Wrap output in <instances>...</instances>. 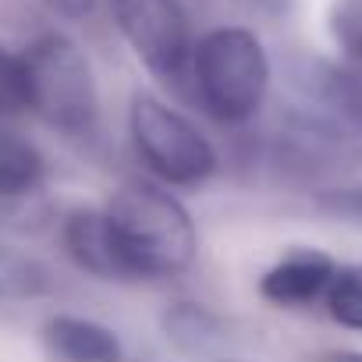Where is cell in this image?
Here are the masks:
<instances>
[{"mask_svg": "<svg viewBox=\"0 0 362 362\" xmlns=\"http://www.w3.org/2000/svg\"><path fill=\"white\" fill-rule=\"evenodd\" d=\"M107 217L124 245L135 281L185 270L196 256V228L170 192L156 185H124L114 192Z\"/></svg>", "mask_w": 362, "mask_h": 362, "instance_id": "cell-1", "label": "cell"}, {"mask_svg": "<svg viewBox=\"0 0 362 362\" xmlns=\"http://www.w3.org/2000/svg\"><path fill=\"white\" fill-rule=\"evenodd\" d=\"M270 82L263 43L249 29H214L192 50V89L210 117L224 124L249 121Z\"/></svg>", "mask_w": 362, "mask_h": 362, "instance_id": "cell-2", "label": "cell"}, {"mask_svg": "<svg viewBox=\"0 0 362 362\" xmlns=\"http://www.w3.org/2000/svg\"><path fill=\"white\" fill-rule=\"evenodd\" d=\"M29 107L61 132L82 135L96 124V86L82 50L64 36H40L22 54Z\"/></svg>", "mask_w": 362, "mask_h": 362, "instance_id": "cell-3", "label": "cell"}, {"mask_svg": "<svg viewBox=\"0 0 362 362\" xmlns=\"http://www.w3.org/2000/svg\"><path fill=\"white\" fill-rule=\"evenodd\" d=\"M132 139L139 156L170 185H196L217 170V153L206 135L156 96H135Z\"/></svg>", "mask_w": 362, "mask_h": 362, "instance_id": "cell-4", "label": "cell"}, {"mask_svg": "<svg viewBox=\"0 0 362 362\" xmlns=\"http://www.w3.org/2000/svg\"><path fill=\"white\" fill-rule=\"evenodd\" d=\"M114 22L163 86H185L192 78L196 43L181 0H114Z\"/></svg>", "mask_w": 362, "mask_h": 362, "instance_id": "cell-5", "label": "cell"}, {"mask_svg": "<svg viewBox=\"0 0 362 362\" xmlns=\"http://www.w3.org/2000/svg\"><path fill=\"white\" fill-rule=\"evenodd\" d=\"M64 245L71 259L107 281H135V270L124 256V245L107 217V210H78L64 224Z\"/></svg>", "mask_w": 362, "mask_h": 362, "instance_id": "cell-6", "label": "cell"}, {"mask_svg": "<svg viewBox=\"0 0 362 362\" xmlns=\"http://www.w3.org/2000/svg\"><path fill=\"white\" fill-rule=\"evenodd\" d=\"M334 270L337 267L323 252L298 249V252L284 256L274 270H267V277L259 281V291H263V298H270L277 305H309L327 295Z\"/></svg>", "mask_w": 362, "mask_h": 362, "instance_id": "cell-7", "label": "cell"}, {"mask_svg": "<svg viewBox=\"0 0 362 362\" xmlns=\"http://www.w3.org/2000/svg\"><path fill=\"white\" fill-rule=\"evenodd\" d=\"M43 344L54 362H121L114 330L82 316H54L43 327Z\"/></svg>", "mask_w": 362, "mask_h": 362, "instance_id": "cell-8", "label": "cell"}, {"mask_svg": "<svg viewBox=\"0 0 362 362\" xmlns=\"http://www.w3.org/2000/svg\"><path fill=\"white\" fill-rule=\"evenodd\" d=\"M43 174V156L33 142H25L15 132L0 128V199H15L36 189Z\"/></svg>", "mask_w": 362, "mask_h": 362, "instance_id": "cell-9", "label": "cell"}, {"mask_svg": "<svg viewBox=\"0 0 362 362\" xmlns=\"http://www.w3.org/2000/svg\"><path fill=\"white\" fill-rule=\"evenodd\" d=\"M50 288V274L29 252L0 245V302H22L36 298Z\"/></svg>", "mask_w": 362, "mask_h": 362, "instance_id": "cell-10", "label": "cell"}, {"mask_svg": "<svg viewBox=\"0 0 362 362\" xmlns=\"http://www.w3.org/2000/svg\"><path fill=\"white\" fill-rule=\"evenodd\" d=\"M323 298H327L330 316L341 327L362 330V267H341V270H334Z\"/></svg>", "mask_w": 362, "mask_h": 362, "instance_id": "cell-11", "label": "cell"}, {"mask_svg": "<svg viewBox=\"0 0 362 362\" xmlns=\"http://www.w3.org/2000/svg\"><path fill=\"white\" fill-rule=\"evenodd\" d=\"M163 327H167V337H170V341H177L181 348H189V351H199V348H206V344L217 337L214 316H210L206 309L192 305V302H177V305L167 313Z\"/></svg>", "mask_w": 362, "mask_h": 362, "instance_id": "cell-12", "label": "cell"}, {"mask_svg": "<svg viewBox=\"0 0 362 362\" xmlns=\"http://www.w3.org/2000/svg\"><path fill=\"white\" fill-rule=\"evenodd\" d=\"M330 33L337 47L362 64V0H337L330 11Z\"/></svg>", "mask_w": 362, "mask_h": 362, "instance_id": "cell-13", "label": "cell"}, {"mask_svg": "<svg viewBox=\"0 0 362 362\" xmlns=\"http://www.w3.org/2000/svg\"><path fill=\"white\" fill-rule=\"evenodd\" d=\"M25 107H29V93H25L22 57L0 50V117H11Z\"/></svg>", "mask_w": 362, "mask_h": 362, "instance_id": "cell-14", "label": "cell"}, {"mask_svg": "<svg viewBox=\"0 0 362 362\" xmlns=\"http://www.w3.org/2000/svg\"><path fill=\"white\" fill-rule=\"evenodd\" d=\"M316 206L344 224L362 228V185H344V189H327L316 196Z\"/></svg>", "mask_w": 362, "mask_h": 362, "instance_id": "cell-15", "label": "cell"}, {"mask_svg": "<svg viewBox=\"0 0 362 362\" xmlns=\"http://www.w3.org/2000/svg\"><path fill=\"white\" fill-rule=\"evenodd\" d=\"M43 4L64 18H86L93 8H96V0H43Z\"/></svg>", "mask_w": 362, "mask_h": 362, "instance_id": "cell-16", "label": "cell"}, {"mask_svg": "<svg viewBox=\"0 0 362 362\" xmlns=\"http://www.w3.org/2000/svg\"><path fill=\"white\" fill-rule=\"evenodd\" d=\"M256 4H259L263 11H270V15H284V11L295 4V0H256Z\"/></svg>", "mask_w": 362, "mask_h": 362, "instance_id": "cell-17", "label": "cell"}, {"mask_svg": "<svg viewBox=\"0 0 362 362\" xmlns=\"http://www.w3.org/2000/svg\"><path fill=\"white\" fill-rule=\"evenodd\" d=\"M320 362H362V351H327Z\"/></svg>", "mask_w": 362, "mask_h": 362, "instance_id": "cell-18", "label": "cell"}]
</instances>
